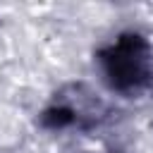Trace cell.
<instances>
[{
	"mask_svg": "<svg viewBox=\"0 0 153 153\" xmlns=\"http://www.w3.org/2000/svg\"><path fill=\"white\" fill-rule=\"evenodd\" d=\"M98 65L108 86L127 98H136L153 86V48L141 33H120L98 50Z\"/></svg>",
	"mask_w": 153,
	"mask_h": 153,
	"instance_id": "1",
	"label": "cell"
}]
</instances>
